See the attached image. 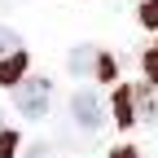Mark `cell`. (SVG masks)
Segmentation results:
<instances>
[{"label": "cell", "mask_w": 158, "mask_h": 158, "mask_svg": "<svg viewBox=\"0 0 158 158\" xmlns=\"http://www.w3.org/2000/svg\"><path fill=\"white\" fill-rule=\"evenodd\" d=\"M13 106L27 118H44L48 114V79H22V84H13Z\"/></svg>", "instance_id": "6da1fadb"}, {"label": "cell", "mask_w": 158, "mask_h": 158, "mask_svg": "<svg viewBox=\"0 0 158 158\" xmlns=\"http://www.w3.org/2000/svg\"><path fill=\"white\" fill-rule=\"evenodd\" d=\"M70 118H75L84 132H97V127H101V97L88 92V88L75 92V97H70Z\"/></svg>", "instance_id": "7a4b0ae2"}, {"label": "cell", "mask_w": 158, "mask_h": 158, "mask_svg": "<svg viewBox=\"0 0 158 158\" xmlns=\"http://www.w3.org/2000/svg\"><path fill=\"white\" fill-rule=\"evenodd\" d=\"M97 57H101V48L79 44V48H70V57H66V70H70V75H97Z\"/></svg>", "instance_id": "3957f363"}, {"label": "cell", "mask_w": 158, "mask_h": 158, "mask_svg": "<svg viewBox=\"0 0 158 158\" xmlns=\"http://www.w3.org/2000/svg\"><path fill=\"white\" fill-rule=\"evenodd\" d=\"M27 79V48H18V53H9V57H0V84H22Z\"/></svg>", "instance_id": "277c9868"}, {"label": "cell", "mask_w": 158, "mask_h": 158, "mask_svg": "<svg viewBox=\"0 0 158 158\" xmlns=\"http://www.w3.org/2000/svg\"><path fill=\"white\" fill-rule=\"evenodd\" d=\"M114 123L123 127V132L136 123V92H132V88H118V92H114Z\"/></svg>", "instance_id": "5b68a950"}, {"label": "cell", "mask_w": 158, "mask_h": 158, "mask_svg": "<svg viewBox=\"0 0 158 158\" xmlns=\"http://www.w3.org/2000/svg\"><path fill=\"white\" fill-rule=\"evenodd\" d=\"M132 92H136V118H141V123H158V88L141 84Z\"/></svg>", "instance_id": "8992f818"}, {"label": "cell", "mask_w": 158, "mask_h": 158, "mask_svg": "<svg viewBox=\"0 0 158 158\" xmlns=\"http://www.w3.org/2000/svg\"><path fill=\"white\" fill-rule=\"evenodd\" d=\"M18 48H22V40H18V31L0 27V57H9V53H18Z\"/></svg>", "instance_id": "52a82bcc"}, {"label": "cell", "mask_w": 158, "mask_h": 158, "mask_svg": "<svg viewBox=\"0 0 158 158\" xmlns=\"http://www.w3.org/2000/svg\"><path fill=\"white\" fill-rule=\"evenodd\" d=\"M13 154H18V132L5 127V132H0V158H13Z\"/></svg>", "instance_id": "ba28073f"}, {"label": "cell", "mask_w": 158, "mask_h": 158, "mask_svg": "<svg viewBox=\"0 0 158 158\" xmlns=\"http://www.w3.org/2000/svg\"><path fill=\"white\" fill-rule=\"evenodd\" d=\"M141 22L145 27H158V0H145V5H141Z\"/></svg>", "instance_id": "9c48e42d"}, {"label": "cell", "mask_w": 158, "mask_h": 158, "mask_svg": "<svg viewBox=\"0 0 158 158\" xmlns=\"http://www.w3.org/2000/svg\"><path fill=\"white\" fill-rule=\"evenodd\" d=\"M145 70H149V84L158 88V44H154V48L145 53Z\"/></svg>", "instance_id": "30bf717a"}, {"label": "cell", "mask_w": 158, "mask_h": 158, "mask_svg": "<svg viewBox=\"0 0 158 158\" xmlns=\"http://www.w3.org/2000/svg\"><path fill=\"white\" fill-rule=\"evenodd\" d=\"M97 75H101V79H114V57H110V53L97 57Z\"/></svg>", "instance_id": "8fae6325"}, {"label": "cell", "mask_w": 158, "mask_h": 158, "mask_svg": "<svg viewBox=\"0 0 158 158\" xmlns=\"http://www.w3.org/2000/svg\"><path fill=\"white\" fill-rule=\"evenodd\" d=\"M0 132H5V114H0Z\"/></svg>", "instance_id": "7c38bea8"}]
</instances>
